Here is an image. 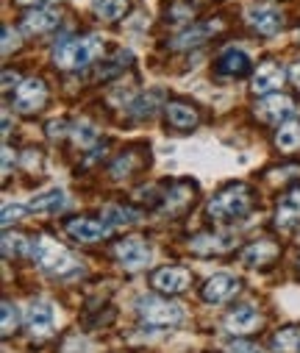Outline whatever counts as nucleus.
Here are the masks:
<instances>
[{
  "label": "nucleus",
  "instance_id": "12",
  "mask_svg": "<svg viewBox=\"0 0 300 353\" xmlns=\"http://www.w3.org/2000/svg\"><path fill=\"white\" fill-rule=\"evenodd\" d=\"M26 325H28V331H31L34 339H48V336L53 334V325H56V312H53V306L45 303V301L31 303V309H28V314H26Z\"/></svg>",
  "mask_w": 300,
  "mask_h": 353
},
{
  "label": "nucleus",
  "instance_id": "30",
  "mask_svg": "<svg viewBox=\"0 0 300 353\" xmlns=\"http://www.w3.org/2000/svg\"><path fill=\"white\" fill-rule=\"evenodd\" d=\"M161 101V92H150V95H142L134 106H131V117L134 120H148L150 114H153V109H156V103Z\"/></svg>",
  "mask_w": 300,
  "mask_h": 353
},
{
  "label": "nucleus",
  "instance_id": "9",
  "mask_svg": "<svg viewBox=\"0 0 300 353\" xmlns=\"http://www.w3.org/2000/svg\"><path fill=\"white\" fill-rule=\"evenodd\" d=\"M283 81H286V70H283L278 61L267 59V61H261V64L253 70L250 90H253L256 95H272L275 90H281V86H283Z\"/></svg>",
  "mask_w": 300,
  "mask_h": 353
},
{
  "label": "nucleus",
  "instance_id": "20",
  "mask_svg": "<svg viewBox=\"0 0 300 353\" xmlns=\"http://www.w3.org/2000/svg\"><path fill=\"white\" fill-rule=\"evenodd\" d=\"M223 28V20H209V26H189L186 31H181L175 39H172V48L175 50H186V48H197L203 45L206 37L217 34Z\"/></svg>",
  "mask_w": 300,
  "mask_h": 353
},
{
  "label": "nucleus",
  "instance_id": "31",
  "mask_svg": "<svg viewBox=\"0 0 300 353\" xmlns=\"http://www.w3.org/2000/svg\"><path fill=\"white\" fill-rule=\"evenodd\" d=\"M70 134H72L75 145H81V148H89V145H94V142H97V128H94L92 123H86V120L75 123V125L70 128Z\"/></svg>",
  "mask_w": 300,
  "mask_h": 353
},
{
  "label": "nucleus",
  "instance_id": "1",
  "mask_svg": "<svg viewBox=\"0 0 300 353\" xmlns=\"http://www.w3.org/2000/svg\"><path fill=\"white\" fill-rule=\"evenodd\" d=\"M253 206V190L248 184H228L223 187L206 206V214L214 223H231L250 212Z\"/></svg>",
  "mask_w": 300,
  "mask_h": 353
},
{
  "label": "nucleus",
  "instance_id": "36",
  "mask_svg": "<svg viewBox=\"0 0 300 353\" xmlns=\"http://www.w3.org/2000/svg\"><path fill=\"white\" fill-rule=\"evenodd\" d=\"M17 48H20V37L6 26V28H3V56H9V53L17 50Z\"/></svg>",
  "mask_w": 300,
  "mask_h": 353
},
{
  "label": "nucleus",
  "instance_id": "22",
  "mask_svg": "<svg viewBox=\"0 0 300 353\" xmlns=\"http://www.w3.org/2000/svg\"><path fill=\"white\" fill-rule=\"evenodd\" d=\"M64 206H67V195H64L61 190L39 192V195L28 203V209H31V212H39V214H56V212H61Z\"/></svg>",
  "mask_w": 300,
  "mask_h": 353
},
{
  "label": "nucleus",
  "instance_id": "39",
  "mask_svg": "<svg viewBox=\"0 0 300 353\" xmlns=\"http://www.w3.org/2000/svg\"><path fill=\"white\" fill-rule=\"evenodd\" d=\"M283 201H286V203H292L294 209H300V187H294V190H292V192H289Z\"/></svg>",
  "mask_w": 300,
  "mask_h": 353
},
{
  "label": "nucleus",
  "instance_id": "10",
  "mask_svg": "<svg viewBox=\"0 0 300 353\" xmlns=\"http://www.w3.org/2000/svg\"><path fill=\"white\" fill-rule=\"evenodd\" d=\"M292 114H294V101L289 95H278V92L264 95V101L256 106V117L270 125L286 123V120H292Z\"/></svg>",
  "mask_w": 300,
  "mask_h": 353
},
{
  "label": "nucleus",
  "instance_id": "14",
  "mask_svg": "<svg viewBox=\"0 0 300 353\" xmlns=\"http://www.w3.org/2000/svg\"><path fill=\"white\" fill-rule=\"evenodd\" d=\"M164 117H167V125L175 128V131H192L200 123L197 109L192 103H186V101H170L164 106Z\"/></svg>",
  "mask_w": 300,
  "mask_h": 353
},
{
  "label": "nucleus",
  "instance_id": "24",
  "mask_svg": "<svg viewBox=\"0 0 300 353\" xmlns=\"http://www.w3.org/2000/svg\"><path fill=\"white\" fill-rule=\"evenodd\" d=\"M275 353H300V325H286L272 334Z\"/></svg>",
  "mask_w": 300,
  "mask_h": 353
},
{
  "label": "nucleus",
  "instance_id": "8",
  "mask_svg": "<svg viewBox=\"0 0 300 353\" xmlns=\"http://www.w3.org/2000/svg\"><path fill=\"white\" fill-rule=\"evenodd\" d=\"M194 195H197V187L192 181H175L161 198V212L170 217H178L194 206Z\"/></svg>",
  "mask_w": 300,
  "mask_h": 353
},
{
  "label": "nucleus",
  "instance_id": "33",
  "mask_svg": "<svg viewBox=\"0 0 300 353\" xmlns=\"http://www.w3.org/2000/svg\"><path fill=\"white\" fill-rule=\"evenodd\" d=\"M20 325V309L12 303V301H3V320H0V331L3 336H12Z\"/></svg>",
  "mask_w": 300,
  "mask_h": 353
},
{
  "label": "nucleus",
  "instance_id": "15",
  "mask_svg": "<svg viewBox=\"0 0 300 353\" xmlns=\"http://www.w3.org/2000/svg\"><path fill=\"white\" fill-rule=\"evenodd\" d=\"M259 323H261V317L250 303H239L226 314V328L231 334H250L259 328Z\"/></svg>",
  "mask_w": 300,
  "mask_h": 353
},
{
  "label": "nucleus",
  "instance_id": "6",
  "mask_svg": "<svg viewBox=\"0 0 300 353\" xmlns=\"http://www.w3.org/2000/svg\"><path fill=\"white\" fill-rule=\"evenodd\" d=\"M48 103V86L42 78H26L14 90V109L20 114H34Z\"/></svg>",
  "mask_w": 300,
  "mask_h": 353
},
{
  "label": "nucleus",
  "instance_id": "26",
  "mask_svg": "<svg viewBox=\"0 0 300 353\" xmlns=\"http://www.w3.org/2000/svg\"><path fill=\"white\" fill-rule=\"evenodd\" d=\"M275 145L283 150V153H292L300 148V123L297 120H286L281 123L278 134H275Z\"/></svg>",
  "mask_w": 300,
  "mask_h": 353
},
{
  "label": "nucleus",
  "instance_id": "35",
  "mask_svg": "<svg viewBox=\"0 0 300 353\" xmlns=\"http://www.w3.org/2000/svg\"><path fill=\"white\" fill-rule=\"evenodd\" d=\"M26 212H31V209H28V206H12V203H6V206H3V225L9 228V225H12L14 220H20Z\"/></svg>",
  "mask_w": 300,
  "mask_h": 353
},
{
  "label": "nucleus",
  "instance_id": "13",
  "mask_svg": "<svg viewBox=\"0 0 300 353\" xmlns=\"http://www.w3.org/2000/svg\"><path fill=\"white\" fill-rule=\"evenodd\" d=\"M67 234L75 239V242H83V245H89V242H100V239H106L109 234H112V225L109 223H103V220H89V217H75V220H70L67 225Z\"/></svg>",
  "mask_w": 300,
  "mask_h": 353
},
{
  "label": "nucleus",
  "instance_id": "44",
  "mask_svg": "<svg viewBox=\"0 0 300 353\" xmlns=\"http://www.w3.org/2000/svg\"><path fill=\"white\" fill-rule=\"evenodd\" d=\"M297 273H300V261H297Z\"/></svg>",
  "mask_w": 300,
  "mask_h": 353
},
{
  "label": "nucleus",
  "instance_id": "37",
  "mask_svg": "<svg viewBox=\"0 0 300 353\" xmlns=\"http://www.w3.org/2000/svg\"><path fill=\"white\" fill-rule=\"evenodd\" d=\"M48 131H50V137L53 139H59V137H64V134H70V128H67V123L64 120H53V123H48Z\"/></svg>",
  "mask_w": 300,
  "mask_h": 353
},
{
  "label": "nucleus",
  "instance_id": "21",
  "mask_svg": "<svg viewBox=\"0 0 300 353\" xmlns=\"http://www.w3.org/2000/svg\"><path fill=\"white\" fill-rule=\"evenodd\" d=\"M59 26V12L56 9H34L23 17V31L26 34H45Z\"/></svg>",
  "mask_w": 300,
  "mask_h": 353
},
{
  "label": "nucleus",
  "instance_id": "29",
  "mask_svg": "<svg viewBox=\"0 0 300 353\" xmlns=\"http://www.w3.org/2000/svg\"><path fill=\"white\" fill-rule=\"evenodd\" d=\"M297 220H300V209H294L292 203L281 201V206H278V212H275V225H278V231H292V228L297 225Z\"/></svg>",
  "mask_w": 300,
  "mask_h": 353
},
{
  "label": "nucleus",
  "instance_id": "28",
  "mask_svg": "<svg viewBox=\"0 0 300 353\" xmlns=\"http://www.w3.org/2000/svg\"><path fill=\"white\" fill-rule=\"evenodd\" d=\"M131 61V50H120L112 61H106V64H100V70H97V78L100 81H109V78H114V75H120L123 70H126V64Z\"/></svg>",
  "mask_w": 300,
  "mask_h": 353
},
{
  "label": "nucleus",
  "instance_id": "40",
  "mask_svg": "<svg viewBox=\"0 0 300 353\" xmlns=\"http://www.w3.org/2000/svg\"><path fill=\"white\" fill-rule=\"evenodd\" d=\"M9 170H12V150L3 148V175H9Z\"/></svg>",
  "mask_w": 300,
  "mask_h": 353
},
{
  "label": "nucleus",
  "instance_id": "3",
  "mask_svg": "<svg viewBox=\"0 0 300 353\" xmlns=\"http://www.w3.org/2000/svg\"><path fill=\"white\" fill-rule=\"evenodd\" d=\"M100 50H103V39L100 37H81V39H64L53 48V61L61 70H81L92 64Z\"/></svg>",
  "mask_w": 300,
  "mask_h": 353
},
{
  "label": "nucleus",
  "instance_id": "19",
  "mask_svg": "<svg viewBox=\"0 0 300 353\" xmlns=\"http://www.w3.org/2000/svg\"><path fill=\"white\" fill-rule=\"evenodd\" d=\"M217 72L226 75V78H242L250 72V59L245 50H237V48H228L220 53L217 59Z\"/></svg>",
  "mask_w": 300,
  "mask_h": 353
},
{
  "label": "nucleus",
  "instance_id": "2",
  "mask_svg": "<svg viewBox=\"0 0 300 353\" xmlns=\"http://www.w3.org/2000/svg\"><path fill=\"white\" fill-rule=\"evenodd\" d=\"M31 256H34V261H37V268L45 270V273H50V276H70V273L78 270L75 256H72L64 245H59L56 239H50V236L34 239Z\"/></svg>",
  "mask_w": 300,
  "mask_h": 353
},
{
  "label": "nucleus",
  "instance_id": "38",
  "mask_svg": "<svg viewBox=\"0 0 300 353\" xmlns=\"http://www.w3.org/2000/svg\"><path fill=\"white\" fill-rule=\"evenodd\" d=\"M17 81H20V78H17V72L3 70V92H12V83H14V86H20Z\"/></svg>",
  "mask_w": 300,
  "mask_h": 353
},
{
  "label": "nucleus",
  "instance_id": "11",
  "mask_svg": "<svg viewBox=\"0 0 300 353\" xmlns=\"http://www.w3.org/2000/svg\"><path fill=\"white\" fill-rule=\"evenodd\" d=\"M248 26L261 34V37H272L283 28V14L278 6L272 3H261V6H250L248 9Z\"/></svg>",
  "mask_w": 300,
  "mask_h": 353
},
{
  "label": "nucleus",
  "instance_id": "41",
  "mask_svg": "<svg viewBox=\"0 0 300 353\" xmlns=\"http://www.w3.org/2000/svg\"><path fill=\"white\" fill-rule=\"evenodd\" d=\"M289 75H292V81H294V86H300V61H297V64L292 67V72H289Z\"/></svg>",
  "mask_w": 300,
  "mask_h": 353
},
{
  "label": "nucleus",
  "instance_id": "32",
  "mask_svg": "<svg viewBox=\"0 0 300 353\" xmlns=\"http://www.w3.org/2000/svg\"><path fill=\"white\" fill-rule=\"evenodd\" d=\"M26 250H31V248H28V239L23 234H3V256L6 259H17Z\"/></svg>",
  "mask_w": 300,
  "mask_h": 353
},
{
  "label": "nucleus",
  "instance_id": "23",
  "mask_svg": "<svg viewBox=\"0 0 300 353\" xmlns=\"http://www.w3.org/2000/svg\"><path fill=\"white\" fill-rule=\"evenodd\" d=\"M100 220L109 225H128V223H139V212L123 203H109L100 209Z\"/></svg>",
  "mask_w": 300,
  "mask_h": 353
},
{
  "label": "nucleus",
  "instance_id": "18",
  "mask_svg": "<svg viewBox=\"0 0 300 353\" xmlns=\"http://www.w3.org/2000/svg\"><path fill=\"white\" fill-rule=\"evenodd\" d=\"M237 292H239V281L237 279H231V276H214V279H209L203 284V292H200V295H203L206 303H226Z\"/></svg>",
  "mask_w": 300,
  "mask_h": 353
},
{
  "label": "nucleus",
  "instance_id": "4",
  "mask_svg": "<svg viewBox=\"0 0 300 353\" xmlns=\"http://www.w3.org/2000/svg\"><path fill=\"white\" fill-rule=\"evenodd\" d=\"M137 314L142 317V323L156 325V328H167V325H178L183 320V306L164 301L159 295H142L137 301Z\"/></svg>",
  "mask_w": 300,
  "mask_h": 353
},
{
  "label": "nucleus",
  "instance_id": "17",
  "mask_svg": "<svg viewBox=\"0 0 300 353\" xmlns=\"http://www.w3.org/2000/svg\"><path fill=\"white\" fill-rule=\"evenodd\" d=\"M278 256H281V248L270 239H256L242 250V261L250 264V268H267Z\"/></svg>",
  "mask_w": 300,
  "mask_h": 353
},
{
  "label": "nucleus",
  "instance_id": "42",
  "mask_svg": "<svg viewBox=\"0 0 300 353\" xmlns=\"http://www.w3.org/2000/svg\"><path fill=\"white\" fill-rule=\"evenodd\" d=\"M20 6H42V3H48V0H17Z\"/></svg>",
  "mask_w": 300,
  "mask_h": 353
},
{
  "label": "nucleus",
  "instance_id": "7",
  "mask_svg": "<svg viewBox=\"0 0 300 353\" xmlns=\"http://www.w3.org/2000/svg\"><path fill=\"white\" fill-rule=\"evenodd\" d=\"M150 284L153 290H159L161 295H181L189 290L192 284V273L178 268V264H167V268H159L153 276H150Z\"/></svg>",
  "mask_w": 300,
  "mask_h": 353
},
{
  "label": "nucleus",
  "instance_id": "25",
  "mask_svg": "<svg viewBox=\"0 0 300 353\" xmlns=\"http://www.w3.org/2000/svg\"><path fill=\"white\" fill-rule=\"evenodd\" d=\"M139 167H145L142 153L128 150V153H123V156L114 159V164H112V179H131V175H134Z\"/></svg>",
  "mask_w": 300,
  "mask_h": 353
},
{
  "label": "nucleus",
  "instance_id": "27",
  "mask_svg": "<svg viewBox=\"0 0 300 353\" xmlns=\"http://www.w3.org/2000/svg\"><path fill=\"white\" fill-rule=\"evenodd\" d=\"M92 9L100 20L114 23L128 12V0H92Z\"/></svg>",
  "mask_w": 300,
  "mask_h": 353
},
{
  "label": "nucleus",
  "instance_id": "34",
  "mask_svg": "<svg viewBox=\"0 0 300 353\" xmlns=\"http://www.w3.org/2000/svg\"><path fill=\"white\" fill-rule=\"evenodd\" d=\"M228 353H264V347L256 345V342H250V339H234L228 345Z\"/></svg>",
  "mask_w": 300,
  "mask_h": 353
},
{
  "label": "nucleus",
  "instance_id": "43",
  "mask_svg": "<svg viewBox=\"0 0 300 353\" xmlns=\"http://www.w3.org/2000/svg\"><path fill=\"white\" fill-rule=\"evenodd\" d=\"M194 3H206V0H194Z\"/></svg>",
  "mask_w": 300,
  "mask_h": 353
},
{
  "label": "nucleus",
  "instance_id": "5",
  "mask_svg": "<svg viewBox=\"0 0 300 353\" xmlns=\"http://www.w3.org/2000/svg\"><path fill=\"white\" fill-rule=\"evenodd\" d=\"M114 256H117V261L123 264L126 270L137 273V270L148 268L153 250H150V245H148L142 236H126V239H120V242L114 245Z\"/></svg>",
  "mask_w": 300,
  "mask_h": 353
},
{
  "label": "nucleus",
  "instance_id": "16",
  "mask_svg": "<svg viewBox=\"0 0 300 353\" xmlns=\"http://www.w3.org/2000/svg\"><path fill=\"white\" fill-rule=\"evenodd\" d=\"M231 248H234V239L223 234H197L189 239V250L197 256H220V253H228Z\"/></svg>",
  "mask_w": 300,
  "mask_h": 353
}]
</instances>
